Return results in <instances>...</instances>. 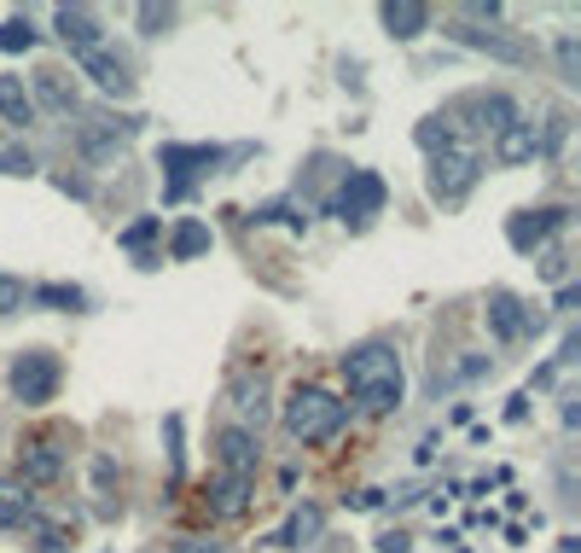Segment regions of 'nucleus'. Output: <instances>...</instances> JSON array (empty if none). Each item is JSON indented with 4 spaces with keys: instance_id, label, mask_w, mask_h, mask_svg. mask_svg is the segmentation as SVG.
Wrapping results in <instances>:
<instances>
[{
    "instance_id": "0eeeda50",
    "label": "nucleus",
    "mask_w": 581,
    "mask_h": 553,
    "mask_svg": "<svg viewBox=\"0 0 581 553\" xmlns=\"http://www.w3.org/2000/svg\"><path fill=\"white\" fill-rule=\"evenodd\" d=\"M570 228V210L564 204H541V210H517L512 221H506V239H512V251H547L552 245V234H564Z\"/></svg>"
},
{
    "instance_id": "393cba45",
    "label": "nucleus",
    "mask_w": 581,
    "mask_h": 553,
    "mask_svg": "<svg viewBox=\"0 0 581 553\" xmlns=\"http://www.w3.org/2000/svg\"><path fill=\"white\" fill-rule=\"evenodd\" d=\"M35 303H41V310H88V292H81V285H58V280H47V285H35V292H30Z\"/></svg>"
},
{
    "instance_id": "aec40b11",
    "label": "nucleus",
    "mask_w": 581,
    "mask_h": 553,
    "mask_svg": "<svg viewBox=\"0 0 581 553\" xmlns=\"http://www.w3.org/2000/svg\"><path fill=\"white\" fill-rule=\"evenodd\" d=\"M233 408H239V420H251V425L267 420V373H262V367L233 379ZM251 425H244V432H251Z\"/></svg>"
},
{
    "instance_id": "423d86ee",
    "label": "nucleus",
    "mask_w": 581,
    "mask_h": 553,
    "mask_svg": "<svg viewBox=\"0 0 581 553\" xmlns=\"http://www.w3.org/2000/svg\"><path fill=\"white\" fill-rule=\"evenodd\" d=\"M476 175H483V158H476L471 147H453L442 158H430V170H425V193L436 204H460L471 187H476Z\"/></svg>"
},
{
    "instance_id": "f03ea898",
    "label": "nucleus",
    "mask_w": 581,
    "mask_h": 553,
    "mask_svg": "<svg viewBox=\"0 0 581 553\" xmlns=\"http://www.w3.org/2000/svg\"><path fill=\"white\" fill-rule=\"evenodd\" d=\"M279 420L297 443H331L349 425V402H338L326 384H297V391L285 397Z\"/></svg>"
},
{
    "instance_id": "bb28decb",
    "label": "nucleus",
    "mask_w": 581,
    "mask_h": 553,
    "mask_svg": "<svg viewBox=\"0 0 581 553\" xmlns=\"http://www.w3.org/2000/svg\"><path fill=\"white\" fill-rule=\"evenodd\" d=\"M483 373H494L489 356H460L448 373H436V391H453V384H471V379H483Z\"/></svg>"
},
{
    "instance_id": "2f4dec72",
    "label": "nucleus",
    "mask_w": 581,
    "mask_h": 553,
    "mask_svg": "<svg viewBox=\"0 0 581 553\" xmlns=\"http://www.w3.org/2000/svg\"><path fill=\"white\" fill-rule=\"evenodd\" d=\"M0 175H35V158L12 140H0Z\"/></svg>"
},
{
    "instance_id": "473e14b6",
    "label": "nucleus",
    "mask_w": 581,
    "mask_h": 553,
    "mask_svg": "<svg viewBox=\"0 0 581 553\" xmlns=\"http://www.w3.org/2000/svg\"><path fill=\"white\" fill-rule=\"evenodd\" d=\"M24 280H18V274H7V269H0V315H18V310H24Z\"/></svg>"
},
{
    "instance_id": "c9c22d12",
    "label": "nucleus",
    "mask_w": 581,
    "mask_h": 553,
    "mask_svg": "<svg viewBox=\"0 0 581 553\" xmlns=\"http://www.w3.org/2000/svg\"><path fill=\"white\" fill-rule=\"evenodd\" d=\"M163 437H169V460H175V489H180V473H186V448H180V414L163 420Z\"/></svg>"
},
{
    "instance_id": "a878e982",
    "label": "nucleus",
    "mask_w": 581,
    "mask_h": 553,
    "mask_svg": "<svg viewBox=\"0 0 581 553\" xmlns=\"http://www.w3.org/2000/svg\"><path fill=\"white\" fill-rule=\"evenodd\" d=\"M413 140H419V147H425L430 158H442V152L460 147V140H453V129H448V117H425L419 129H413Z\"/></svg>"
},
{
    "instance_id": "39448f33",
    "label": "nucleus",
    "mask_w": 581,
    "mask_h": 553,
    "mask_svg": "<svg viewBox=\"0 0 581 553\" xmlns=\"http://www.w3.org/2000/svg\"><path fill=\"white\" fill-rule=\"evenodd\" d=\"M384 198H390V187H384V175H379V170H349V175H343V187H338V198L326 204V216L349 221V228H366V221L384 210Z\"/></svg>"
},
{
    "instance_id": "37998d69",
    "label": "nucleus",
    "mask_w": 581,
    "mask_h": 553,
    "mask_svg": "<svg viewBox=\"0 0 581 553\" xmlns=\"http://www.w3.org/2000/svg\"><path fill=\"white\" fill-rule=\"evenodd\" d=\"M413 542L402 536V530H390V536H379V553H407Z\"/></svg>"
},
{
    "instance_id": "6e6552de",
    "label": "nucleus",
    "mask_w": 581,
    "mask_h": 553,
    "mask_svg": "<svg viewBox=\"0 0 581 553\" xmlns=\"http://www.w3.org/2000/svg\"><path fill=\"white\" fill-rule=\"evenodd\" d=\"M76 71L88 76L99 94H111V99H129V94H134V71H129V58L111 53V47H88V53H76Z\"/></svg>"
},
{
    "instance_id": "ddd939ff",
    "label": "nucleus",
    "mask_w": 581,
    "mask_h": 553,
    "mask_svg": "<svg viewBox=\"0 0 581 553\" xmlns=\"http://www.w3.org/2000/svg\"><path fill=\"white\" fill-rule=\"evenodd\" d=\"M216 455H221V473L227 478H256L262 443H256V432H244V425H227V432L216 437Z\"/></svg>"
},
{
    "instance_id": "f704fd0d",
    "label": "nucleus",
    "mask_w": 581,
    "mask_h": 553,
    "mask_svg": "<svg viewBox=\"0 0 581 553\" xmlns=\"http://www.w3.org/2000/svg\"><path fill=\"white\" fill-rule=\"evenodd\" d=\"M558 76H564V82H581V47H575V35L558 41Z\"/></svg>"
},
{
    "instance_id": "6ab92c4d",
    "label": "nucleus",
    "mask_w": 581,
    "mask_h": 553,
    "mask_svg": "<svg viewBox=\"0 0 581 553\" xmlns=\"http://www.w3.org/2000/svg\"><path fill=\"white\" fill-rule=\"evenodd\" d=\"M251 489H256V478H216L210 484V513L216 519H239V513H251Z\"/></svg>"
},
{
    "instance_id": "58836bf2",
    "label": "nucleus",
    "mask_w": 581,
    "mask_h": 553,
    "mask_svg": "<svg viewBox=\"0 0 581 553\" xmlns=\"http://www.w3.org/2000/svg\"><path fill=\"white\" fill-rule=\"evenodd\" d=\"M169 553H233V542H204V536H180Z\"/></svg>"
},
{
    "instance_id": "4be33fe9",
    "label": "nucleus",
    "mask_w": 581,
    "mask_h": 553,
    "mask_svg": "<svg viewBox=\"0 0 581 553\" xmlns=\"http://www.w3.org/2000/svg\"><path fill=\"white\" fill-rule=\"evenodd\" d=\"M0 122H12V129L35 122V99L24 88V76H0Z\"/></svg>"
},
{
    "instance_id": "ea45409f",
    "label": "nucleus",
    "mask_w": 581,
    "mask_h": 553,
    "mask_svg": "<svg viewBox=\"0 0 581 553\" xmlns=\"http://www.w3.org/2000/svg\"><path fill=\"white\" fill-rule=\"evenodd\" d=\"M575 303H581V285H558L552 310H558V315H570V310H575Z\"/></svg>"
},
{
    "instance_id": "c756f323",
    "label": "nucleus",
    "mask_w": 581,
    "mask_h": 553,
    "mask_svg": "<svg viewBox=\"0 0 581 553\" xmlns=\"http://www.w3.org/2000/svg\"><path fill=\"white\" fill-rule=\"evenodd\" d=\"M501 18H506V7H501V0H465V7H460V24H501Z\"/></svg>"
},
{
    "instance_id": "79ce46f5",
    "label": "nucleus",
    "mask_w": 581,
    "mask_h": 553,
    "mask_svg": "<svg viewBox=\"0 0 581 553\" xmlns=\"http://www.w3.org/2000/svg\"><path fill=\"white\" fill-rule=\"evenodd\" d=\"M58 193H70V198H88V181H81V175H58Z\"/></svg>"
},
{
    "instance_id": "f8f14e48",
    "label": "nucleus",
    "mask_w": 581,
    "mask_h": 553,
    "mask_svg": "<svg viewBox=\"0 0 581 553\" xmlns=\"http://www.w3.org/2000/svg\"><path fill=\"white\" fill-rule=\"evenodd\" d=\"M65 432H47V437H35L24 443V460H18V478H24L30 489L35 484H58V473H65Z\"/></svg>"
},
{
    "instance_id": "f257e3e1",
    "label": "nucleus",
    "mask_w": 581,
    "mask_h": 553,
    "mask_svg": "<svg viewBox=\"0 0 581 553\" xmlns=\"http://www.w3.org/2000/svg\"><path fill=\"white\" fill-rule=\"evenodd\" d=\"M343 384H349V397L361 402V414H372V420L396 414L402 397H407V373H402L396 344H384V338L355 344V350L343 356Z\"/></svg>"
},
{
    "instance_id": "a19ab883",
    "label": "nucleus",
    "mask_w": 581,
    "mask_h": 553,
    "mask_svg": "<svg viewBox=\"0 0 581 553\" xmlns=\"http://www.w3.org/2000/svg\"><path fill=\"white\" fill-rule=\"evenodd\" d=\"M355 513H372V507H384V489H361V496H349Z\"/></svg>"
},
{
    "instance_id": "e433bc0d",
    "label": "nucleus",
    "mask_w": 581,
    "mask_h": 553,
    "mask_svg": "<svg viewBox=\"0 0 581 553\" xmlns=\"http://www.w3.org/2000/svg\"><path fill=\"white\" fill-rule=\"evenodd\" d=\"M541 274L558 280V285H570V257L564 251H541Z\"/></svg>"
},
{
    "instance_id": "9b49d317",
    "label": "nucleus",
    "mask_w": 581,
    "mask_h": 553,
    "mask_svg": "<svg viewBox=\"0 0 581 553\" xmlns=\"http://www.w3.org/2000/svg\"><path fill=\"white\" fill-rule=\"evenodd\" d=\"M448 35L460 41V47H471V53H489V58H506V65H529V47L517 35H506V30H471V24H460V18H453L448 24Z\"/></svg>"
},
{
    "instance_id": "c03bdc74",
    "label": "nucleus",
    "mask_w": 581,
    "mask_h": 553,
    "mask_svg": "<svg viewBox=\"0 0 581 553\" xmlns=\"http://www.w3.org/2000/svg\"><path fill=\"white\" fill-rule=\"evenodd\" d=\"M506 420H512V425H517V420H529V391H524V397H512V402H506Z\"/></svg>"
},
{
    "instance_id": "72a5a7b5",
    "label": "nucleus",
    "mask_w": 581,
    "mask_h": 553,
    "mask_svg": "<svg viewBox=\"0 0 581 553\" xmlns=\"http://www.w3.org/2000/svg\"><path fill=\"white\" fill-rule=\"evenodd\" d=\"M88 473H94V489H99V496H111V489L122 484V473H117V460H111V455H94Z\"/></svg>"
},
{
    "instance_id": "412c9836",
    "label": "nucleus",
    "mask_w": 581,
    "mask_h": 553,
    "mask_svg": "<svg viewBox=\"0 0 581 553\" xmlns=\"http://www.w3.org/2000/svg\"><path fill=\"white\" fill-rule=\"evenodd\" d=\"M379 18H384V30L396 41H419L430 30V7H419V0H390Z\"/></svg>"
},
{
    "instance_id": "4c0bfd02",
    "label": "nucleus",
    "mask_w": 581,
    "mask_h": 553,
    "mask_svg": "<svg viewBox=\"0 0 581 553\" xmlns=\"http://www.w3.org/2000/svg\"><path fill=\"white\" fill-rule=\"evenodd\" d=\"M65 547H70L65 530H53V524H41V530H35V553H65Z\"/></svg>"
},
{
    "instance_id": "9d476101",
    "label": "nucleus",
    "mask_w": 581,
    "mask_h": 553,
    "mask_svg": "<svg viewBox=\"0 0 581 553\" xmlns=\"http://www.w3.org/2000/svg\"><path fill=\"white\" fill-rule=\"evenodd\" d=\"M134 129H140V117H88L76 129V147H81V158H88V163H106V158H117V147Z\"/></svg>"
},
{
    "instance_id": "dca6fc26",
    "label": "nucleus",
    "mask_w": 581,
    "mask_h": 553,
    "mask_svg": "<svg viewBox=\"0 0 581 553\" xmlns=\"http://www.w3.org/2000/svg\"><path fill=\"white\" fill-rule=\"evenodd\" d=\"M320 530H326V513L315 501H303V507H290V519L274 530V547H308V542H320Z\"/></svg>"
},
{
    "instance_id": "1a4fd4ad",
    "label": "nucleus",
    "mask_w": 581,
    "mask_h": 553,
    "mask_svg": "<svg viewBox=\"0 0 581 553\" xmlns=\"http://www.w3.org/2000/svg\"><path fill=\"white\" fill-rule=\"evenodd\" d=\"M541 326H547L541 310H524L512 292H489V333L501 338V344H517V338L541 333Z\"/></svg>"
},
{
    "instance_id": "4468645a",
    "label": "nucleus",
    "mask_w": 581,
    "mask_h": 553,
    "mask_svg": "<svg viewBox=\"0 0 581 553\" xmlns=\"http://www.w3.org/2000/svg\"><path fill=\"white\" fill-rule=\"evenodd\" d=\"M460 111H471V117H476L471 129L501 134V129H512V122H517V99H512V94H501V88H489V94H471V99H460Z\"/></svg>"
},
{
    "instance_id": "a211bd4d",
    "label": "nucleus",
    "mask_w": 581,
    "mask_h": 553,
    "mask_svg": "<svg viewBox=\"0 0 581 553\" xmlns=\"http://www.w3.org/2000/svg\"><path fill=\"white\" fill-rule=\"evenodd\" d=\"M30 99H35V111L47 106L53 117H70V111H76V88L65 82V71H35V88H30Z\"/></svg>"
},
{
    "instance_id": "cd10ccee",
    "label": "nucleus",
    "mask_w": 581,
    "mask_h": 553,
    "mask_svg": "<svg viewBox=\"0 0 581 553\" xmlns=\"http://www.w3.org/2000/svg\"><path fill=\"white\" fill-rule=\"evenodd\" d=\"M41 41V30L30 24V12H18V18H7V24H0V47L7 53H30Z\"/></svg>"
},
{
    "instance_id": "f3484780",
    "label": "nucleus",
    "mask_w": 581,
    "mask_h": 553,
    "mask_svg": "<svg viewBox=\"0 0 581 553\" xmlns=\"http://www.w3.org/2000/svg\"><path fill=\"white\" fill-rule=\"evenodd\" d=\"M529 158H541V147H535V122L517 117L512 129L494 134V163H506V170H517V163H529Z\"/></svg>"
},
{
    "instance_id": "7ed1b4c3",
    "label": "nucleus",
    "mask_w": 581,
    "mask_h": 553,
    "mask_svg": "<svg viewBox=\"0 0 581 553\" xmlns=\"http://www.w3.org/2000/svg\"><path fill=\"white\" fill-rule=\"evenodd\" d=\"M233 158H244V152H227V147H163V152H157V170L169 175V187H163V198H169V204L193 198L198 175H221Z\"/></svg>"
},
{
    "instance_id": "c85d7f7f",
    "label": "nucleus",
    "mask_w": 581,
    "mask_h": 553,
    "mask_svg": "<svg viewBox=\"0 0 581 553\" xmlns=\"http://www.w3.org/2000/svg\"><path fill=\"white\" fill-rule=\"evenodd\" d=\"M157 234H163V221H157V216H140V221H129V228L117 234V245H122V251H140V257H145V245H152Z\"/></svg>"
},
{
    "instance_id": "b1692460",
    "label": "nucleus",
    "mask_w": 581,
    "mask_h": 553,
    "mask_svg": "<svg viewBox=\"0 0 581 553\" xmlns=\"http://www.w3.org/2000/svg\"><path fill=\"white\" fill-rule=\"evenodd\" d=\"M216 245V234H210V221H175V234H169V262H193V257H204Z\"/></svg>"
},
{
    "instance_id": "5701e85b",
    "label": "nucleus",
    "mask_w": 581,
    "mask_h": 553,
    "mask_svg": "<svg viewBox=\"0 0 581 553\" xmlns=\"http://www.w3.org/2000/svg\"><path fill=\"white\" fill-rule=\"evenodd\" d=\"M35 519V496H30V484L7 473L0 478V524H30Z\"/></svg>"
},
{
    "instance_id": "2eb2a0df",
    "label": "nucleus",
    "mask_w": 581,
    "mask_h": 553,
    "mask_svg": "<svg viewBox=\"0 0 581 553\" xmlns=\"http://www.w3.org/2000/svg\"><path fill=\"white\" fill-rule=\"evenodd\" d=\"M53 24H58V35H65V47H70V53L106 47V30H99V18H94L88 7H58V12H53Z\"/></svg>"
},
{
    "instance_id": "20e7f679",
    "label": "nucleus",
    "mask_w": 581,
    "mask_h": 553,
    "mask_svg": "<svg viewBox=\"0 0 581 553\" xmlns=\"http://www.w3.org/2000/svg\"><path fill=\"white\" fill-rule=\"evenodd\" d=\"M7 384H12V397L24 408H47L58 397V384H65V361H58L53 350H24L12 361Z\"/></svg>"
},
{
    "instance_id": "7c9ffc66",
    "label": "nucleus",
    "mask_w": 581,
    "mask_h": 553,
    "mask_svg": "<svg viewBox=\"0 0 581 553\" xmlns=\"http://www.w3.org/2000/svg\"><path fill=\"white\" fill-rule=\"evenodd\" d=\"M140 35H169L175 30V7H140Z\"/></svg>"
}]
</instances>
